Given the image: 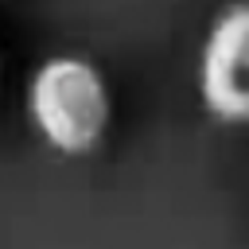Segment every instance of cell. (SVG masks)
Instances as JSON below:
<instances>
[{
	"label": "cell",
	"mask_w": 249,
	"mask_h": 249,
	"mask_svg": "<svg viewBox=\"0 0 249 249\" xmlns=\"http://www.w3.org/2000/svg\"><path fill=\"white\" fill-rule=\"evenodd\" d=\"M27 117L54 152H93L113 117L105 74L82 54H54L39 62L27 78Z\"/></svg>",
	"instance_id": "obj_1"
},
{
	"label": "cell",
	"mask_w": 249,
	"mask_h": 249,
	"mask_svg": "<svg viewBox=\"0 0 249 249\" xmlns=\"http://www.w3.org/2000/svg\"><path fill=\"white\" fill-rule=\"evenodd\" d=\"M198 97L222 124H249V0L222 8L198 54Z\"/></svg>",
	"instance_id": "obj_2"
}]
</instances>
